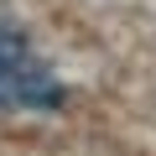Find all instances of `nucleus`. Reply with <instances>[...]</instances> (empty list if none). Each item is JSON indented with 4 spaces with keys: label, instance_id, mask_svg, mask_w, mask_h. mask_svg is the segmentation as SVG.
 Wrapping results in <instances>:
<instances>
[{
    "label": "nucleus",
    "instance_id": "f257e3e1",
    "mask_svg": "<svg viewBox=\"0 0 156 156\" xmlns=\"http://www.w3.org/2000/svg\"><path fill=\"white\" fill-rule=\"evenodd\" d=\"M73 104V83L31 26L0 16V125H37L62 120Z\"/></svg>",
    "mask_w": 156,
    "mask_h": 156
}]
</instances>
